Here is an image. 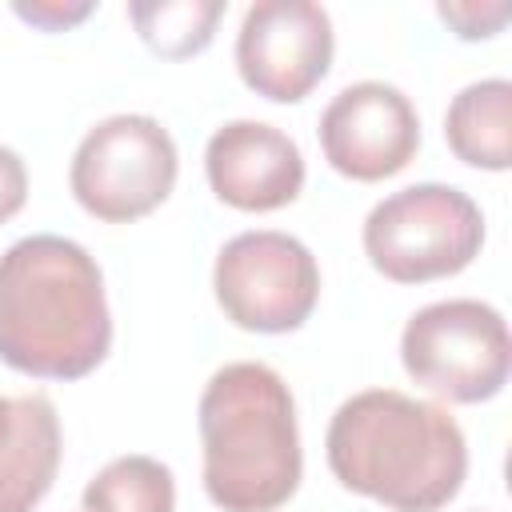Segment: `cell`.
Here are the masks:
<instances>
[{
	"instance_id": "6da1fadb",
	"label": "cell",
	"mask_w": 512,
	"mask_h": 512,
	"mask_svg": "<svg viewBox=\"0 0 512 512\" xmlns=\"http://www.w3.org/2000/svg\"><path fill=\"white\" fill-rule=\"evenodd\" d=\"M112 348L104 276L64 236H24L0 256V360L40 380H80Z\"/></svg>"
},
{
	"instance_id": "7a4b0ae2",
	"label": "cell",
	"mask_w": 512,
	"mask_h": 512,
	"mask_svg": "<svg viewBox=\"0 0 512 512\" xmlns=\"http://www.w3.org/2000/svg\"><path fill=\"white\" fill-rule=\"evenodd\" d=\"M324 448L332 476L348 492L392 512L444 508L468 472V444L448 408L396 388H368L344 400Z\"/></svg>"
},
{
	"instance_id": "3957f363",
	"label": "cell",
	"mask_w": 512,
	"mask_h": 512,
	"mask_svg": "<svg viewBox=\"0 0 512 512\" xmlns=\"http://www.w3.org/2000/svg\"><path fill=\"white\" fill-rule=\"evenodd\" d=\"M204 492L224 512L280 508L304 472L296 404L268 364H224L200 392Z\"/></svg>"
},
{
	"instance_id": "277c9868",
	"label": "cell",
	"mask_w": 512,
	"mask_h": 512,
	"mask_svg": "<svg viewBox=\"0 0 512 512\" xmlns=\"http://www.w3.org/2000/svg\"><path fill=\"white\" fill-rule=\"evenodd\" d=\"M484 244L476 200L452 184H408L384 196L364 220V252L396 284H424L464 272Z\"/></svg>"
},
{
	"instance_id": "5b68a950",
	"label": "cell",
	"mask_w": 512,
	"mask_h": 512,
	"mask_svg": "<svg viewBox=\"0 0 512 512\" xmlns=\"http://www.w3.org/2000/svg\"><path fill=\"white\" fill-rule=\"evenodd\" d=\"M400 360L404 372L428 392L456 404H480L508 380V324L484 300H436L404 324Z\"/></svg>"
},
{
	"instance_id": "8992f818",
	"label": "cell",
	"mask_w": 512,
	"mask_h": 512,
	"mask_svg": "<svg viewBox=\"0 0 512 512\" xmlns=\"http://www.w3.org/2000/svg\"><path fill=\"white\" fill-rule=\"evenodd\" d=\"M176 168L168 128L152 116L120 112L84 132L68 180L84 212L108 224H128L168 200Z\"/></svg>"
},
{
	"instance_id": "52a82bcc",
	"label": "cell",
	"mask_w": 512,
	"mask_h": 512,
	"mask_svg": "<svg viewBox=\"0 0 512 512\" xmlns=\"http://www.w3.org/2000/svg\"><path fill=\"white\" fill-rule=\"evenodd\" d=\"M224 316L248 332H292L320 300V268L308 244L288 232L256 228L232 236L212 268Z\"/></svg>"
},
{
	"instance_id": "ba28073f",
	"label": "cell",
	"mask_w": 512,
	"mask_h": 512,
	"mask_svg": "<svg viewBox=\"0 0 512 512\" xmlns=\"http://www.w3.org/2000/svg\"><path fill=\"white\" fill-rule=\"evenodd\" d=\"M332 64V20L312 0H260L236 32L240 80L276 104L304 100Z\"/></svg>"
},
{
	"instance_id": "9c48e42d",
	"label": "cell",
	"mask_w": 512,
	"mask_h": 512,
	"mask_svg": "<svg viewBox=\"0 0 512 512\" xmlns=\"http://www.w3.org/2000/svg\"><path fill=\"white\" fill-rule=\"evenodd\" d=\"M320 148L348 180H384L408 168L420 148V116L412 100L384 84L360 80L340 88L320 116Z\"/></svg>"
},
{
	"instance_id": "30bf717a",
	"label": "cell",
	"mask_w": 512,
	"mask_h": 512,
	"mask_svg": "<svg viewBox=\"0 0 512 512\" xmlns=\"http://www.w3.org/2000/svg\"><path fill=\"white\" fill-rule=\"evenodd\" d=\"M204 172L212 192L240 212H272L300 196L304 156L288 132L264 120H228L208 136Z\"/></svg>"
},
{
	"instance_id": "8fae6325",
	"label": "cell",
	"mask_w": 512,
	"mask_h": 512,
	"mask_svg": "<svg viewBox=\"0 0 512 512\" xmlns=\"http://www.w3.org/2000/svg\"><path fill=\"white\" fill-rule=\"evenodd\" d=\"M12 432L0 444V512H32L60 468V420L48 396L12 400Z\"/></svg>"
},
{
	"instance_id": "7c38bea8",
	"label": "cell",
	"mask_w": 512,
	"mask_h": 512,
	"mask_svg": "<svg viewBox=\"0 0 512 512\" xmlns=\"http://www.w3.org/2000/svg\"><path fill=\"white\" fill-rule=\"evenodd\" d=\"M444 136L464 164L504 172L512 164V84L492 76L460 88L448 104Z\"/></svg>"
},
{
	"instance_id": "4fadbf2b",
	"label": "cell",
	"mask_w": 512,
	"mask_h": 512,
	"mask_svg": "<svg viewBox=\"0 0 512 512\" xmlns=\"http://www.w3.org/2000/svg\"><path fill=\"white\" fill-rule=\"evenodd\" d=\"M176 480L156 456H116L84 488V512H172Z\"/></svg>"
},
{
	"instance_id": "5bb4252c",
	"label": "cell",
	"mask_w": 512,
	"mask_h": 512,
	"mask_svg": "<svg viewBox=\"0 0 512 512\" xmlns=\"http://www.w3.org/2000/svg\"><path fill=\"white\" fill-rule=\"evenodd\" d=\"M128 16H132L140 40L156 56L184 60L212 44L224 4L220 0H136V4H128Z\"/></svg>"
},
{
	"instance_id": "9a60e30c",
	"label": "cell",
	"mask_w": 512,
	"mask_h": 512,
	"mask_svg": "<svg viewBox=\"0 0 512 512\" xmlns=\"http://www.w3.org/2000/svg\"><path fill=\"white\" fill-rule=\"evenodd\" d=\"M440 20H448L456 28V36L464 40H480V36H492L504 28L508 20V4H492V8H480V4H440L436 8Z\"/></svg>"
},
{
	"instance_id": "2e32d148",
	"label": "cell",
	"mask_w": 512,
	"mask_h": 512,
	"mask_svg": "<svg viewBox=\"0 0 512 512\" xmlns=\"http://www.w3.org/2000/svg\"><path fill=\"white\" fill-rule=\"evenodd\" d=\"M28 200V172H24V160L0 144V224L12 220Z\"/></svg>"
},
{
	"instance_id": "e0dca14e",
	"label": "cell",
	"mask_w": 512,
	"mask_h": 512,
	"mask_svg": "<svg viewBox=\"0 0 512 512\" xmlns=\"http://www.w3.org/2000/svg\"><path fill=\"white\" fill-rule=\"evenodd\" d=\"M92 12V4H16V16L36 24V28H48V32H60L76 20H84Z\"/></svg>"
},
{
	"instance_id": "ac0fdd59",
	"label": "cell",
	"mask_w": 512,
	"mask_h": 512,
	"mask_svg": "<svg viewBox=\"0 0 512 512\" xmlns=\"http://www.w3.org/2000/svg\"><path fill=\"white\" fill-rule=\"evenodd\" d=\"M12 416H16L12 400H4V396H0V444H4V440H8V432H12Z\"/></svg>"
}]
</instances>
